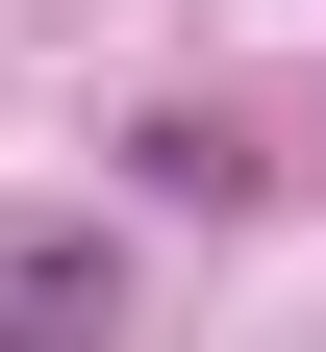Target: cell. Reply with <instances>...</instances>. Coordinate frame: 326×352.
I'll use <instances>...</instances> for the list:
<instances>
[{
	"label": "cell",
	"instance_id": "cell-1",
	"mask_svg": "<svg viewBox=\"0 0 326 352\" xmlns=\"http://www.w3.org/2000/svg\"><path fill=\"white\" fill-rule=\"evenodd\" d=\"M101 327V252H25V277H0V352H75Z\"/></svg>",
	"mask_w": 326,
	"mask_h": 352
}]
</instances>
